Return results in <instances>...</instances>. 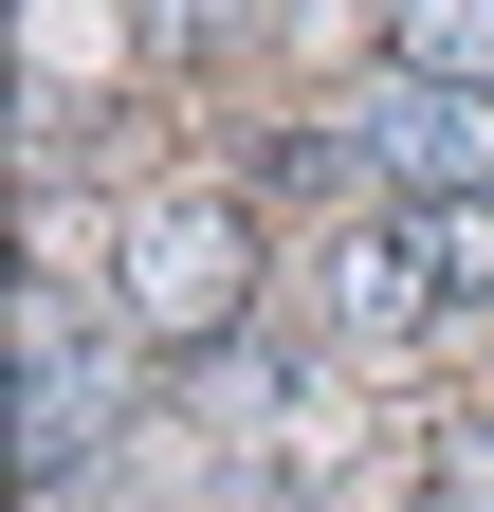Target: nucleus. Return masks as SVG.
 <instances>
[{"label": "nucleus", "instance_id": "obj_3", "mask_svg": "<svg viewBox=\"0 0 494 512\" xmlns=\"http://www.w3.org/2000/svg\"><path fill=\"white\" fill-rule=\"evenodd\" d=\"M110 421H129V366L74 330V293H55V275H19V476H37V494H74Z\"/></svg>", "mask_w": 494, "mask_h": 512}, {"label": "nucleus", "instance_id": "obj_2", "mask_svg": "<svg viewBox=\"0 0 494 512\" xmlns=\"http://www.w3.org/2000/svg\"><path fill=\"white\" fill-rule=\"evenodd\" d=\"M330 165H366L385 202H494V92H458V74H366L348 110H330Z\"/></svg>", "mask_w": 494, "mask_h": 512}, {"label": "nucleus", "instance_id": "obj_4", "mask_svg": "<svg viewBox=\"0 0 494 512\" xmlns=\"http://www.w3.org/2000/svg\"><path fill=\"white\" fill-rule=\"evenodd\" d=\"M385 55H403V74L494 92V0H385Z\"/></svg>", "mask_w": 494, "mask_h": 512}, {"label": "nucleus", "instance_id": "obj_1", "mask_svg": "<svg viewBox=\"0 0 494 512\" xmlns=\"http://www.w3.org/2000/svg\"><path fill=\"white\" fill-rule=\"evenodd\" d=\"M238 293H257V220L220 202V183H183L110 238V311H129V348H220Z\"/></svg>", "mask_w": 494, "mask_h": 512}]
</instances>
